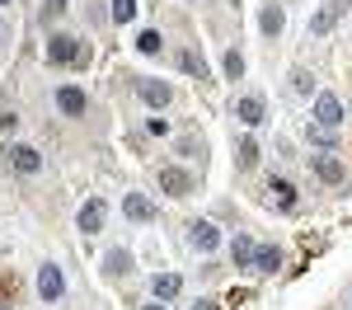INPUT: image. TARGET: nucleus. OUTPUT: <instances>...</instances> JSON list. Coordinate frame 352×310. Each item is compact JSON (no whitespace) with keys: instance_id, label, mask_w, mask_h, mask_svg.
<instances>
[{"instance_id":"nucleus-32","label":"nucleus","mask_w":352,"mask_h":310,"mask_svg":"<svg viewBox=\"0 0 352 310\" xmlns=\"http://www.w3.org/2000/svg\"><path fill=\"white\" fill-rule=\"evenodd\" d=\"M348 306H352V301H348Z\"/></svg>"},{"instance_id":"nucleus-23","label":"nucleus","mask_w":352,"mask_h":310,"mask_svg":"<svg viewBox=\"0 0 352 310\" xmlns=\"http://www.w3.org/2000/svg\"><path fill=\"white\" fill-rule=\"evenodd\" d=\"M136 47H141V52H146V56H155V52H160V47H164V43H160V33H155V28H146V33L136 38Z\"/></svg>"},{"instance_id":"nucleus-31","label":"nucleus","mask_w":352,"mask_h":310,"mask_svg":"<svg viewBox=\"0 0 352 310\" xmlns=\"http://www.w3.org/2000/svg\"><path fill=\"white\" fill-rule=\"evenodd\" d=\"M0 310H5V306H0Z\"/></svg>"},{"instance_id":"nucleus-8","label":"nucleus","mask_w":352,"mask_h":310,"mask_svg":"<svg viewBox=\"0 0 352 310\" xmlns=\"http://www.w3.org/2000/svg\"><path fill=\"white\" fill-rule=\"evenodd\" d=\"M235 118H240L244 127H258L263 122V94H240L235 99Z\"/></svg>"},{"instance_id":"nucleus-20","label":"nucleus","mask_w":352,"mask_h":310,"mask_svg":"<svg viewBox=\"0 0 352 310\" xmlns=\"http://www.w3.org/2000/svg\"><path fill=\"white\" fill-rule=\"evenodd\" d=\"M104 268H109L113 278L127 273V268H132V254H127V250H109V254H104Z\"/></svg>"},{"instance_id":"nucleus-3","label":"nucleus","mask_w":352,"mask_h":310,"mask_svg":"<svg viewBox=\"0 0 352 310\" xmlns=\"http://www.w3.org/2000/svg\"><path fill=\"white\" fill-rule=\"evenodd\" d=\"M136 94H141L151 109H164V104L174 99V89H169L164 80H151V76H141V80H136Z\"/></svg>"},{"instance_id":"nucleus-26","label":"nucleus","mask_w":352,"mask_h":310,"mask_svg":"<svg viewBox=\"0 0 352 310\" xmlns=\"http://www.w3.org/2000/svg\"><path fill=\"white\" fill-rule=\"evenodd\" d=\"M226 76H230V80H240V76H244V56L235 52V47L226 52Z\"/></svg>"},{"instance_id":"nucleus-21","label":"nucleus","mask_w":352,"mask_h":310,"mask_svg":"<svg viewBox=\"0 0 352 310\" xmlns=\"http://www.w3.org/2000/svg\"><path fill=\"white\" fill-rule=\"evenodd\" d=\"M258 24H263V33H268V38H277V33H282V24H287V14H282V10H277V5H268V10H263V19H258Z\"/></svg>"},{"instance_id":"nucleus-5","label":"nucleus","mask_w":352,"mask_h":310,"mask_svg":"<svg viewBox=\"0 0 352 310\" xmlns=\"http://www.w3.org/2000/svg\"><path fill=\"white\" fill-rule=\"evenodd\" d=\"M188 245H192V250H202V254H212L221 245V230L212 221H192L188 225Z\"/></svg>"},{"instance_id":"nucleus-15","label":"nucleus","mask_w":352,"mask_h":310,"mask_svg":"<svg viewBox=\"0 0 352 310\" xmlns=\"http://www.w3.org/2000/svg\"><path fill=\"white\" fill-rule=\"evenodd\" d=\"M151 291H155V301H174V296L184 291V278H179V273H160V278L151 282Z\"/></svg>"},{"instance_id":"nucleus-24","label":"nucleus","mask_w":352,"mask_h":310,"mask_svg":"<svg viewBox=\"0 0 352 310\" xmlns=\"http://www.w3.org/2000/svg\"><path fill=\"white\" fill-rule=\"evenodd\" d=\"M292 89H296V94H310V89H315V76H310L305 66H296V71H292Z\"/></svg>"},{"instance_id":"nucleus-27","label":"nucleus","mask_w":352,"mask_h":310,"mask_svg":"<svg viewBox=\"0 0 352 310\" xmlns=\"http://www.w3.org/2000/svg\"><path fill=\"white\" fill-rule=\"evenodd\" d=\"M47 10H52V14H61V10H66V0H47Z\"/></svg>"},{"instance_id":"nucleus-17","label":"nucleus","mask_w":352,"mask_h":310,"mask_svg":"<svg viewBox=\"0 0 352 310\" xmlns=\"http://www.w3.org/2000/svg\"><path fill=\"white\" fill-rule=\"evenodd\" d=\"M179 66L188 71L192 80H207V61H202V56L192 52V47H184V52H179Z\"/></svg>"},{"instance_id":"nucleus-29","label":"nucleus","mask_w":352,"mask_h":310,"mask_svg":"<svg viewBox=\"0 0 352 310\" xmlns=\"http://www.w3.org/2000/svg\"><path fill=\"white\" fill-rule=\"evenodd\" d=\"M146 310H164V306H146Z\"/></svg>"},{"instance_id":"nucleus-22","label":"nucleus","mask_w":352,"mask_h":310,"mask_svg":"<svg viewBox=\"0 0 352 310\" xmlns=\"http://www.w3.org/2000/svg\"><path fill=\"white\" fill-rule=\"evenodd\" d=\"M305 137L315 141V146H338V132H333V127H320V122H310Z\"/></svg>"},{"instance_id":"nucleus-2","label":"nucleus","mask_w":352,"mask_h":310,"mask_svg":"<svg viewBox=\"0 0 352 310\" xmlns=\"http://www.w3.org/2000/svg\"><path fill=\"white\" fill-rule=\"evenodd\" d=\"M61 291H66L61 268H56V263H43V268H38V296H43V301H61Z\"/></svg>"},{"instance_id":"nucleus-12","label":"nucleus","mask_w":352,"mask_h":310,"mask_svg":"<svg viewBox=\"0 0 352 310\" xmlns=\"http://www.w3.org/2000/svg\"><path fill=\"white\" fill-rule=\"evenodd\" d=\"M343 10H348L343 0H329L324 10H320V14L310 19V33H329V28H333V24H338V19H343Z\"/></svg>"},{"instance_id":"nucleus-30","label":"nucleus","mask_w":352,"mask_h":310,"mask_svg":"<svg viewBox=\"0 0 352 310\" xmlns=\"http://www.w3.org/2000/svg\"><path fill=\"white\" fill-rule=\"evenodd\" d=\"M0 5H10V0H0Z\"/></svg>"},{"instance_id":"nucleus-4","label":"nucleus","mask_w":352,"mask_h":310,"mask_svg":"<svg viewBox=\"0 0 352 310\" xmlns=\"http://www.w3.org/2000/svg\"><path fill=\"white\" fill-rule=\"evenodd\" d=\"M160 188L169 197H188L192 193V174H188V169H174V165H169V169H160Z\"/></svg>"},{"instance_id":"nucleus-14","label":"nucleus","mask_w":352,"mask_h":310,"mask_svg":"<svg viewBox=\"0 0 352 310\" xmlns=\"http://www.w3.org/2000/svg\"><path fill=\"white\" fill-rule=\"evenodd\" d=\"M268 202H272V207H282V212H292V207H296V188H292L287 179H272V184H268Z\"/></svg>"},{"instance_id":"nucleus-11","label":"nucleus","mask_w":352,"mask_h":310,"mask_svg":"<svg viewBox=\"0 0 352 310\" xmlns=\"http://www.w3.org/2000/svg\"><path fill=\"white\" fill-rule=\"evenodd\" d=\"M56 109H61V113H71V118H80V113L89 109V99H85L76 85H66V89H56Z\"/></svg>"},{"instance_id":"nucleus-13","label":"nucleus","mask_w":352,"mask_h":310,"mask_svg":"<svg viewBox=\"0 0 352 310\" xmlns=\"http://www.w3.org/2000/svg\"><path fill=\"white\" fill-rule=\"evenodd\" d=\"M10 165L19 169V174H38V169H43V155H38L33 146H14V151H10Z\"/></svg>"},{"instance_id":"nucleus-16","label":"nucleus","mask_w":352,"mask_h":310,"mask_svg":"<svg viewBox=\"0 0 352 310\" xmlns=\"http://www.w3.org/2000/svg\"><path fill=\"white\" fill-rule=\"evenodd\" d=\"M254 268H258V273H277V268H282V254L272 250V245H258V250H254Z\"/></svg>"},{"instance_id":"nucleus-10","label":"nucleus","mask_w":352,"mask_h":310,"mask_svg":"<svg viewBox=\"0 0 352 310\" xmlns=\"http://www.w3.org/2000/svg\"><path fill=\"white\" fill-rule=\"evenodd\" d=\"M310 169L324 179V184H343L348 179V169H343V160H333V155H310Z\"/></svg>"},{"instance_id":"nucleus-18","label":"nucleus","mask_w":352,"mask_h":310,"mask_svg":"<svg viewBox=\"0 0 352 310\" xmlns=\"http://www.w3.org/2000/svg\"><path fill=\"white\" fill-rule=\"evenodd\" d=\"M235 165H240V169H254V165H258V141H254V137H244L240 146H235Z\"/></svg>"},{"instance_id":"nucleus-19","label":"nucleus","mask_w":352,"mask_h":310,"mask_svg":"<svg viewBox=\"0 0 352 310\" xmlns=\"http://www.w3.org/2000/svg\"><path fill=\"white\" fill-rule=\"evenodd\" d=\"M254 250H258V245H254L249 235H235V245H230V254H235L240 268H254Z\"/></svg>"},{"instance_id":"nucleus-25","label":"nucleus","mask_w":352,"mask_h":310,"mask_svg":"<svg viewBox=\"0 0 352 310\" xmlns=\"http://www.w3.org/2000/svg\"><path fill=\"white\" fill-rule=\"evenodd\" d=\"M113 19H118V24H132L136 19V0H113Z\"/></svg>"},{"instance_id":"nucleus-1","label":"nucleus","mask_w":352,"mask_h":310,"mask_svg":"<svg viewBox=\"0 0 352 310\" xmlns=\"http://www.w3.org/2000/svg\"><path fill=\"white\" fill-rule=\"evenodd\" d=\"M315 122H320V127H333V132H338V127H343V99H338V94H315Z\"/></svg>"},{"instance_id":"nucleus-7","label":"nucleus","mask_w":352,"mask_h":310,"mask_svg":"<svg viewBox=\"0 0 352 310\" xmlns=\"http://www.w3.org/2000/svg\"><path fill=\"white\" fill-rule=\"evenodd\" d=\"M47 56H52L56 66H66V61H80V43H76L71 33H56L52 43H47Z\"/></svg>"},{"instance_id":"nucleus-9","label":"nucleus","mask_w":352,"mask_h":310,"mask_svg":"<svg viewBox=\"0 0 352 310\" xmlns=\"http://www.w3.org/2000/svg\"><path fill=\"white\" fill-rule=\"evenodd\" d=\"M104 217H109V207H104L99 197H89L80 207V230L85 235H99V230H104Z\"/></svg>"},{"instance_id":"nucleus-6","label":"nucleus","mask_w":352,"mask_h":310,"mask_svg":"<svg viewBox=\"0 0 352 310\" xmlns=\"http://www.w3.org/2000/svg\"><path fill=\"white\" fill-rule=\"evenodd\" d=\"M122 212H127L132 221H141V225H151L155 217H160V212H155V202H151V197H141V193H127V197H122Z\"/></svg>"},{"instance_id":"nucleus-28","label":"nucleus","mask_w":352,"mask_h":310,"mask_svg":"<svg viewBox=\"0 0 352 310\" xmlns=\"http://www.w3.org/2000/svg\"><path fill=\"white\" fill-rule=\"evenodd\" d=\"M192 310H217V301H197V306H192Z\"/></svg>"}]
</instances>
